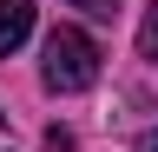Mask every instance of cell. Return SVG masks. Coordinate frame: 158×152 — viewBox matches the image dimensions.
<instances>
[{
	"mask_svg": "<svg viewBox=\"0 0 158 152\" xmlns=\"http://www.w3.org/2000/svg\"><path fill=\"white\" fill-rule=\"evenodd\" d=\"M138 53H145V60H158V0L145 7V20H138Z\"/></svg>",
	"mask_w": 158,
	"mask_h": 152,
	"instance_id": "cell-3",
	"label": "cell"
},
{
	"mask_svg": "<svg viewBox=\"0 0 158 152\" xmlns=\"http://www.w3.org/2000/svg\"><path fill=\"white\" fill-rule=\"evenodd\" d=\"M27 33H33V0H0V60L27 46Z\"/></svg>",
	"mask_w": 158,
	"mask_h": 152,
	"instance_id": "cell-2",
	"label": "cell"
},
{
	"mask_svg": "<svg viewBox=\"0 0 158 152\" xmlns=\"http://www.w3.org/2000/svg\"><path fill=\"white\" fill-rule=\"evenodd\" d=\"M79 13H92V20H118V0H73Z\"/></svg>",
	"mask_w": 158,
	"mask_h": 152,
	"instance_id": "cell-4",
	"label": "cell"
},
{
	"mask_svg": "<svg viewBox=\"0 0 158 152\" xmlns=\"http://www.w3.org/2000/svg\"><path fill=\"white\" fill-rule=\"evenodd\" d=\"M138 152H158V132H145V145H138Z\"/></svg>",
	"mask_w": 158,
	"mask_h": 152,
	"instance_id": "cell-5",
	"label": "cell"
},
{
	"mask_svg": "<svg viewBox=\"0 0 158 152\" xmlns=\"http://www.w3.org/2000/svg\"><path fill=\"white\" fill-rule=\"evenodd\" d=\"M0 126H7V112H0Z\"/></svg>",
	"mask_w": 158,
	"mask_h": 152,
	"instance_id": "cell-6",
	"label": "cell"
},
{
	"mask_svg": "<svg viewBox=\"0 0 158 152\" xmlns=\"http://www.w3.org/2000/svg\"><path fill=\"white\" fill-rule=\"evenodd\" d=\"M40 80H46V93H86L99 80V46L79 27H53L46 33V60H40Z\"/></svg>",
	"mask_w": 158,
	"mask_h": 152,
	"instance_id": "cell-1",
	"label": "cell"
}]
</instances>
